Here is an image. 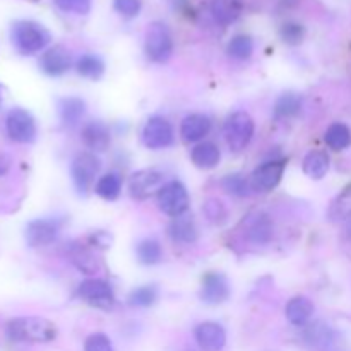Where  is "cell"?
<instances>
[{"instance_id": "1", "label": "cell", "mask_w": 351, "mask_h": 351, "mask_svg": "<svg viewBox=\"0 0 351 351\" xmlns=\"http://www.w3.org/2000/svg\"><path fill=\"white\" fill-rule=\"evenodd\" d=\"M5 335L14 343H50L57 338V326L45 317H16L7 322Z\"/></svg>"}, {"instance_id": "2", "label": "cell", "mask_w": 351, "mask_h": 351, "mask_svg": "<svg viewBox=\"0 0 351 351\" xmlns=\"http://www.w3.org/2000/svg\"><path fill=\"white\" fill-rule=\"evenodd\" d=\"M10 40L21 55H34L48 47L51 36L40 23L17 21L10 29Z\"/></svg>"}, {"instance_id": "3", "label": "cell", "mask_w": 351, "mask_h": 351, "mask_svg": "<svg viewBox=\"0 0 351 351\" xmlns=\"http://www.w3.org/2000/svg\"><path fill=\"white\" fill-rule=\"evenodd\" d=\"M254 120L247 112H233L223 125V136L233 153H240L250 144L254 137Z\"/></svg>"}, {"instance_id": "4", "label": "cell", "mask_w": 351, "mask_h": 351, "mask_svg": "<svg viewBox=\"0 0 351 351\" xmlns=\"http://www.w3.org/2000/svg\"><path fill=\"white\" fill-rule=\"evenodd\" d=\"M144 50H146L147 58L154 64L167 62L173 53V36H171L170 27L160 21L151 24L146 31Z\"/></svg>"}, {"instance_id": "5", "label": "cell", "mask_w": 351, "mask_h": 351, "mask_svg": "<svg viewBox=\"0 0 351 351\" xmlns=\"http://www.w3.org/2000/svg\"><path fill=\"white\" fill-rule=\"evenodd\" d=\"M99 168H101V161L95 153L84 151V153H79L74 158L71 165V175L75 191L79 194L84 195L91 191L93 184H95L96 177L99 173Z\"/></svg>"}, {"instance_id": "6", "label": "cell", "mask_w": 351, "mask_h": 351, "mask_svg": "<svg viewBox=\"0 0 351 351\" xmlns=\"http://www.w3.org/2000/svg\"><path fill=\"white\" fill-rule=\"evenodd\" d=\"M189 204H191V197H189L187 189L182 182H167L158 192V206L165 215L171 216V218L184 216L187 213Z\"/></svg>"}, {"instance_id": "7", "label": "cell", "mask_w": 351, "mask_h": 351, "mask_svg": "<svg viewBox=\"0 0 351 351\" xmlns=\"http://www.w3.org/2000/svg\"><path fill=\"white\" fill-rule=\"evenodd\" d=\"M5 132L9 139L14 143L27 144L33 143L36 139V122H34L33 115L27 110L19 108H10L5 117Z\"/></svg>"}, {"instance_id": "8", "label": "cell", "mask_w": 351, "mask_h": 351, "mask_svg": "<svg viewBox=\"0 0 351 351\" xmlns=\"http://www.w3.org/2000/svg\"><path fill=\"white\" fill-rule=\"evenodd\" d=\"M143 143L147 149H167L175 143L173 125L165 117H151L143 127Z\"/></svg>"}, {"instance_id": "9", "label": "cell", "mask_w": 351, "mask_h": 351, "mask_svg": "<svg viewBox=\"0 0 351 351\" xmlns=\"http://www.w3.org/2000/svg\"><path fill=\"white\" fill-rule=\"evenodd\" d=\"M77 295L86 304L95 308H101V311H112L115 305V293L112 287L99 278L82 281L77 288Z\"/></svg>"}, {"instance_id": "10", "label": "cell", "mask_w": 351, "mask_h": 351, "mask_svg": "<svg viewBox=\"0 0 351 351\" xmlns=\"http://www.w3.org/2000/svg\"><path fill=\"white\" fill-rule=\"evenodd\" d=\"M165 182V175L161 171L153 170H139L130 177L129 180V194L136 201H146V199L158 195Z\"/></svg>"}, {"instance_id": "11", "label": "cell", "mask_w": 351, "mask_h": 351, "mask_svg": "<svg viewBox=\"0 0 351 351\" xmlns=\"http://www.w3.org/2000/svg\"><path fill=\"white\" fill-rule=\"evenodd\" d=\"M60 226V221L53 218L33 219V221L27 223L26 230H24V239H26L27 245L33 247V249L50 245L57 240Z\"/></svg>"}, {"instance_id": "12", "label": "cell", "mask_w": 351, "mask_h": 351, "mask_svg": "<svg viewBox=\"0 0 351 351\" xmlns=\"http://www.w3.org/2000/svg\"><path fill=\"white\" fill-rule=\"evenodd\" d=\"M285 168H287V161L285 160L266 161V163L261 165V167L250 175V189H252L254 192H261V194L271 192L273 189H276L278 184L281 182Z\"/></svg>"}, {"instance_id": "13", "label": "cell", "mask_w": 351, "mask_h": 351, "mask_svg": "<svg viewBox=\"0 0 351 351\" xmlns=\"http://www.w3.org/2000/svg\"><path fill=\"white\" fill-rule=\"evenodd\" d=\"M232 295V287L225 274L208 273L202 278L201 300L208 305H221Z\"/></svg>"}, {"instance_id": "14", "label": "cell", "mask_w": 351, "mask_h": 351, "mask_svg": "<svg viewBox=\"0 0 351 351\" xmlns=\"http://www.w3.org/2000/svg\"><path fill=\"white\" fill-rule=\"evenodd\" d=\"M72 67V55L62 45L51 47L45 50V53L40 58V69L50 77H60L67 74Z\"/></svg>"}, {"instance_id": "15", "label": "cell", "mask_w": 351, "mask_h": 351, "mask_svg": "<svg viewBox=\"0 0 351 351\" xmlns=\"http://www.w3.org/2000/svg\"><path fill=\"white\" fill-rule=\"evenodd\" d=\"M195 341L204 351H221L226 345V331L218 322H202L195 328Z\"/></svg>"}, {"instance_id": "16", "label": "cell", "mask_w": 351, "mask_h": 351, "mask_svg": "<svg viewBox=\"0 0 351 351\" xmlns=\"http://www.w3.org/2000/svg\"><path fill=\"white\" fill-rule=\"evenodd\" d=\"M81 137L84 146L91 149V153H103L110 146V130L99 120L86 123L81 130Z\"/></svg>"}, {"instance_id": "17", "label": "cell", "mask_w": 351, "mask_h": 351, "mask_svg": "<svg viewBox=\"0 0 351 351\" xmlns=\"http://www.w3.org/2000/svg\"><path fill=\"white\" fill-rule=\"evenodd\" d=\"M211 119L202 113H192L182 120L180 136L185 143H199L211 132Z\"/></svg>"}, {"instance_id": "18", "label": "cell", "mask_w": 351, "mask_h": 351, "mask_svg": "<svg viewBox=\"0 0 351 351\" xmlns=\"http://www.w3.org/2000/svg\"><path fill=\"white\" fill-rule=\"evenodd\" d=\"M304 343L315 351H324L335 343V331L324 322L308 324L304 331Z\"/></svg>"}, {"instance_id": "19", "label": "cell", "mask_w": 351, "mask_h": 351, "mask_svg": "<svg viewBox=\"0 0 351 351\" xmlns=\"http://www.w3.org/2000/svg\"><path fill=\"white\" fill-rule=\"evenodd\" d=\"M191 160L201 170H211V168L218 167L219 160H221V151L215 143L204 141L192 147Z\"/></svg>"}, {"instance_id": "20", "label": "cell", "mask_w": 351, "mask_h": 351, "mask_svg": "<svg viewBox=\"0 0 351 351\" xmlns=\"http://www.w3.org/2000/svg\"><path fill=\"white\" fill-rule=\"evenodd\" d=\"M171 240L178 243H194L197 240V225L192 216H178L168 226Z\"/></svg>"}, {"instance_id": "21", "label": "cell", "mask_w": 351, "mask_h": 351, "mask_svg": "<svg viewBox=\"0 0 351 351\" xmlns=\"http://www.w3.org/2000/svg\"><path fill=\"white\" fill-rule=\"evenodd\" d=\"M285 314H287L290 324L302 328L311 321L312 314H314V304L307 297H295L287 304Z\"/></svg>"}, {"instance_id": "22", "label": "cell", "mask_w": 351, "mask_h": 351, "mask_svg": "<svg viewBox=\"0 0 351 351\" xmlns=\"http://www.w3.org/2000/svg\"><path fill=\"white\" fill-rule=\"evenodd\" d=\"M67 254L69 257H71L72 264H74L81 273L95 274L96 271L99 269L98 259H96L95 254L89 250L88 245H82V243H71Z\"/></svg>"}, {"instance_id": "23", "label": "cell", "mask_w": 351, "mask_h": 351, "mask_svg": "<svg viewBox=\"0 0 351 351\" xmlns=\"http://www.w3.org/2000/svg\"><path fill=\"white\" fill-rule=\"evenodd\" d=\"M211 12L223 26L235 23L243 12V0H213Z\"/></svg>"}, {"instance_id": "24", "label": "cell", "mask_w": 351, "mask_h": 351, "mask_svg": "<svg viewBox=\"0 0 351 351\" xmlns=\"http://www.w3.org/2000/svg\"><path fill=\"white\" fill-rule=\"evenodd\" d=\"M58 115H60V120L64 125H75V123L86 115L84 99L75 98V96L62 98L60 101H58Z\"/></svg>"}, {"instance_id": "25", "label": "cell", "mask_w": 351, "mask_h": 351, "mask_svg": "<svg viewBox=\"0 0 351 351\" xmlns=\"http://www.w3.org/2000/svg\"><path fill=\"white\" fill-rule=\"evenodd\" d=\"M304 171L314 180H321L329 171V156L324 151H311L304 160Z\"/></svg>"}, {"instance_id": "26", "label": "cell", "mask_w": 351, "mask_h": 351, "mask_svg": "<svg viewBox=\"0 0 351 351\" xmlns=\"http://www.w3.org/2000/svg\"><path fill=\"white\" fill-rule=\"evenodd\" d=\"M75 71L86 79H91V81H98L105 74V64H103L101 58L95 53H84L77 58L75 62Z\"/></svg>"}, {"instance_id": "27", "label": "cell", "mask_w": 351, "mask_h": 351, "mask_svg": "<svg viewBox=\"0 0 351 351\" xmlns=\"http://www.w3.org/2000/svg\"><path fill=\"white\" fill-rule=\"evenodd\" d=\"M302 110V98L297 93H283L274 103V119L285 120L298 115Z\"/></svg>"}, {"instance_id": "28", "label": "cell", "mask_w": 351, "mask_h": 351, "mask_svg": "<svg viewBox=\"0 0 351 351\" xmlns=\"http://www.w3.org/2000/svg\"><path fill=\"white\" fill-rule=\"evenodd\" d=\"M95 192L105 201H117L122 192V177L119 173H106L98 178Z\"/></svg>"}, {"instance_id": "29", "label": "cell", "mask_w": 351, "mask_h": 351, "mask_svg": "<svg viewBox=\"0 0 351 351\" xmlns=\"http://www.w3.org/2000/svg\"><path fill=\"white\" fill-rule=\"evenodd\" d=\"M136 254L139 263L146 264V266L160 264L161 259H163V249H161L160 242L154 239H146L137 243Z\"/></svg>"}, {"instance_id": "30", "label": "cell", "mask_w": 351, "mask_h": 351, "mask_svg": "<svg viewBox=\"0 0 351 351\" xmlns=\"http://www.w3.org/2000/svg\"><path fill=\"white\" fill-rule=\"evenodd\" d=\"M326 144L335 151H343L351 144V130L348 125L341 122H336L329 125L326 130Z\"/></svg>"}, {"instance_id": "31", "label": "cell", "mask_w": 351, "mask_h": 351, "mask_svg": "<svg viewBox=\"0 0 351 351\" xmlns=\"http://www.w3.org/2000/svg\"><path fill=\"white\" fill-rule=\"evenodd\" d=\"M158 297H160V290L156 285H144V287L136 288L129 293V305L132 307H151L156 304Z\"/></svg>"}, {"instance_id": "32", "label": "cell", "mask_w": 351, "mask_h": 351, "mask_svg": "<svg viewBox=\"0 0 351 351\" xmlns=\"http://www.w3.org/2000/svg\"><path fill=\"white\" fill-rule=\"evenodd\" d=\"M271 237H273V225L267 216H257L249 228V240L256 245H264L269 242Z\"/></svg>"}, {"instance_id": "33", "label": "cell", "mask_w": 351, "mask_h": 351, "mask_svg": "<svg viewBox=\"0 0 351 351\" xmlns=\"http://www.w3.org/2000/svg\"><path fill=\"white\" fill-rule=\"evenodd\" d=\"M254 41L249 34H237L228 43V55L237 60H245L252 55Z\"/></svg>"}, {"instance_id": "34", "label": "cell", "mask_w": 351, "mask_h": 351, "mask_svg": "<svg viewBox=\"0 0 351 351\" xmlns=\"http://www.w3.org/2000/svg\"><path fill=\"white\" fill-rule=\"evenodd\" d=\"M223 189H225L228 194L233 195H249V192L252 191L250 189V182H247L242 175H228V177L223 178Z\"/></svg>"}, {"instance_id": "35", "label": "cell", "mask_w": 351, "mask_h": 351, "mask_svg": "<svg viewBox=\"0 0 351 351\" xmlns=\"http://www.w3.org/2000/svg\"><path fill=\"white\" fill-rule=\"evenodd\" d=\"M204 213L209 221L216 223V225H223L226 218H228V211H226L225 204L218 201V199H209L204 204Z\"/></svg>"}, {"instance_id": "36", "label": "cell", "mask_w": 351, "mask_h": 351, "mask_svg": "<svg viewBox=\"0 0 351 351\" xmlns=\"http://www.w3.org/2000/svg\"><path fill=\"white\" fill-rule=\"evenodd\" d=\"M281 38H283L285 43H288V45L302 43L305 38L304 26L298 23L283 24V27H281Z\"/></svg>"}, {"instance_id": "37", "label": "cell", "mask_w": 351, "mask_h": 351, "mask_svg": "<svg viewBox=\"0 0 351 351\" xmlns=\"http://www.w3.org/2000/svg\"><path fill=\"white\" fill-rule=\"evenodd\" d=\"M55 5L64 12L84 16L91 10V0H55Z\"/></svg>"}, {"instance_id": "38", "label": "cell", "mask_w": 351, "mask_h": 351, "mask_svg": "<svg viewBox=\"0 0 351 351\" xmlns=\"http://www.w3.org/2000/svg\"><path fill=\"white\" fill-rule=\"evenodd\" d=\"M84 351H113L110 338L103 332H95L84 343Z\"/></svg>"}, {"instance_id": "39", "label": "cell", "mask_w": 351, "mask_h": 351, "mask_svg": "<svg viewBox=\"0 0 351 351\" xmlns=\"http://www.w3.org/2000/svg\"><path fill=\"white\" fill-rule=\"evenodd\" d=\"M117 12L123 17H136L141 12L143 0H113Z\"/></svg>"}, {"instance_id": "40", "label": "cell", "mask_w": 351, "mask_h": 351, "mask_svg": "<svg viewBox=\"0 0 351 351\" xmlns=\"http://www.w3.org/2000/svg\"><path fill=\"white\" fill-rule=\"evenodd\" d=\"M331 215L336 216V219L351 215V187L346 189L345 194L339 195L338 202H335V206H332Z\"/></svg>"}, {"instance_id": "41", "label": "cell", "mask_w": 351, "mask_h": 351, "mask_svg": "<svg viewBox=\"0 0 351 351\" xmlns=\"http://www.w3.org/2000/svg\"><path fill=\"white\" fill-rule=\"evenodd\" d=\"M112 243V237L106 232H96L89 237V245L96 247V249H108Z\"/></svg>"}, {"instance_id": "42", "label": "cell", "mask_w": 351, "mask_h": 351, "mask_svg": "<svg viewBox=\"0 0 351 351\" xmlns=\"http://www.w3.org/2000/svg\"><path fill=\"white\" fill-rule=\"evenodd\" d=\"M10 167H12V160H10V156L0 153V177L9 173Z\"/></svg>"}, {"instance_id": "43", "label": "cell", "mask_w": 351, "mask_h": 351, "mask_svg": "<svg viewBox=\"0 0 351 351\" xmlns=\"http://www.w3.org/2000/svg\"><path fill=\"white\" fill-rule=\"evenodd\" d=\"M0 106H2V86H0Z\"/></svg>"}]
</instances>
